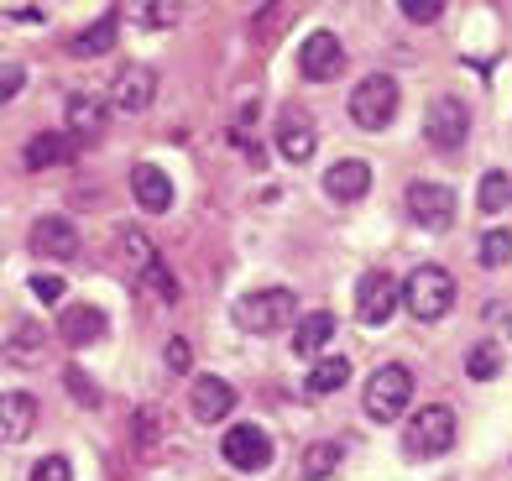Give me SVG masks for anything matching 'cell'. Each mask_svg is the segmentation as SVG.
<instances>
[{
    "label": "cell",
    "mask_w": 512,
    "mask_h": 481,
    "mask_svg": "<svg viewBox=\"0 0 512 481\" xmlns=\"http://www.w3.org/2000/svg\"><path fill=\"white\" fill-rule=\"evenodd\" d=\"M131 16L142 21V27H173V21H178L183 11H178V6H136Z\"/></svg>",
    "instance_id": "cell-37"
},
{
    "label": "cell",
    "mask_w": 512,
    "mask_h": 481,
    "mask_svg": "<svg viewBox=\"0 0 512 481\" xmlns=\"http://www.w3.org/2000/svg\"><path fill=\"white\" fill-rule=\"evenodd\" d=\"M507 204H512V178L507 173H486L481 189H476V210L481 215H502Z\"/></svg>",
    "instance_id": "cell-25"
},
{
    "label": "cell",
    "mask_w": 512,
    "mask_h": 481,
    "mask_svg": "<svg viewBox=\"0 0 512 481\" xmlns=\"http://www.w3.org/2000/svg\"><path fill=\"white\" fill-rule=\"evenodd\" d=\"M345 68V48H340V37L330 27H319L304 37V48H298V74H304L309 84H324V79H335Z\"/></svg>",
    "instance_id": "cell-8"
},
{
    "label": "cell",
    "mask_w": 512,
    "mask_h": 481,
    "mask_svg": "<svg viewBox=\"0 0 512 481\" xmlns=\"http://www.w3.org/2000/svg\"><path fill=\"white\" fill-rule=\"evenodd\" d=\"M408 215L424 225V231H450L455 225V189H445V183H413Z\"/></svg>",
    "instance_id": "cell-9"
},
{
    "label": "cell",
    "mask_w": 512,
    "mask_h": 481,
    "mask_svg": "<svg viewBox=\"0 0 512 481\" xmlns=\"http://www.w3.org/2000/svg\"><path fill=\"white\" fill-rule=\"evenodd\" d=\"M450 445H455V408H445V403L418 408L403 429V450L413 461H434V455H445Z\"/></svg>",
    "instance_id": "cell-4"
},
{
    "label": "cell",
    "mask_w": 512,
    "mask_h": 481,
    "mask_svg": "<svg viewBox=\"0 0 512 481\" xmlns=\"http://www.w3.org/2000/svg\"><path fill=\"white\" fill-rule=\"evenodd\" d=\"M288 21H293V6H262V11H256V21H251V37L267 48V42L277 37V27H288Z\"/></svg>",
    "instance_id": "cell-29"
},
{
    "label": "cell",
    "mask_w": 512,
    "mask_h": 481,
    "mask_svg": "<svg viewBox=\"0 0 512 481\" xmlns=\"http://www.w3.org/2000/svg\"><path fill=\"white\" fill-rule=\"evenodd\" d=\"M465 372H471L476 382H492L502 372V346H497V340H481V346L465 356Z\"/></svg>",
    "instance_id": "cell-26"
},
{
    "label": "cell",
    "mask_w": 512,
    "mask_h": 481,
    "mask_svg": "<svg viewBox=\"0 0 512 481\" xmlns=\"http://www.w3.org/2000/svg\"><path fill=\"white\" fill-rule=\"evenodd\" d=\"M189 408H194L199 424H220L230 408H236V387L220 382V377H199V382L189 387Z\"/></svg>",
    "instance_id": "cell-15"
},
{
    "label": "cell",
    "mask_w": 512,
    "mask_h": 481,
    "mask_svg": "<svg viewBox=\"0 0 512 481\" xmlns=\"http://www.w3.org/2000/svg\"><path fill=\"white\" fill-rule=\"evenodd\" d=\"M366 419L371 424H398L403 414H408V403H413V372L403 361H387V366H377L371 372V382H366Z\"/></svg>",
    "instance_id": "cell-1"
},
{
    "label": "cell",
    "mask_w": 512,
    "mask_h": 481,
    "mask_svg": "<svg viewBox=\"0 0 512 481\" xmlns=\"http://www.w3.org/2000/svg\"><path fill=\"white\" fill-rule=\"evenodd\" d=\"M335 314L330 309H314V314H304V319H298V330H293V351L298 356H324V346H330V340H335Z\"/></svg>",
    "instance_id": "cell-21"
},
{
    "label": "cell",
    "mask_w": 512,
    "mask_h": 481,
    "mask_svg": "<svg viewBox=\"0 0 512 481\" xmlns=\"http://www.w3.org/2000/svg\"><path fill=\"white\" fill-rule=\"evenodd\" d=\"M403 304H408V314L418 319V325H434V319H445L450 304H455V278L434 262L413 267L408 283H403Z\"/></svg>",
    "instance_id": "cell-2"
},
{
    "label": "cell",
    "mask_w": 512,
    "mask_h": 481,
    "mask_svg": "<svg viewBox=\"0 0 512 481\" xmlns=\"http://www.w3.org/2000/svg\"><path fill=\"white\" fill-rule=\"evenodd\" d=\"M220 455L236 471H267L272 466V440H267V429H256V424H236V429L225 434Z\"/></svg>",
    "instance_id": "cell-10"
},
{
    "label": "cell",
    "mask_w": 512,
    "mask_h": 481,
    "mask_svg": "<svg viewBox=\"0 0 512 481\" xmlns=\"http://www.w3.org/2000/svg\"><path fill=\"white\" fill-rule=\"evenodd\" d=\"M424 136H429V147H439V152H460L465 136H471V116H465V105L455 95H439L429 105V116H424Z\"/></svg>",
    "instance_id": "cell-7"
},
{
    "label": "cell",
    "mask_w": 512,
    "mask_h": 481,
    "mask_svg": "<svg viewBox=\"0 0 512 481\" xmlns=\"http://www.w3.org/2000/svg\"><path fill=\"white\" fill-rule=\"evenodd\" d=\"M121 241H126V257H131V267H136V272H147V267H157V251H152V241H147L142 231H126Z\"/></svg>",
    "instance_id": "cell-32"
},
{
    "label": "cell",
    "mask_w": 512,
    "mask_h": 481,
    "mask_svg": "<svg viewBox=\"0 0 512 481\" xmlns=\"http://www.w3.org/2000/svg\"><path fill=\"white\" fill-rule=\"evenodd\" d=\"M63 121H68V136H74V142H100L105 136V100L100 95H68Z\"/></svg>",
    "instance_id": "cell-18"
},
{
    "label": "cell",
    "mask_w": 512,
    "mask_h": 481,
    "mask_svg": "<svg viewBox=\"0 0 512 481\" xmlns=\"http://www.w3.org/2000/svg\"><path fill=\"white\" fill-rule=\"evenodd\" d=\"M293 293L288 288H256V293H246V299H236V325L246 330V335H277V330H288L293 325Z\"/></svg>",
    "instance_id": "cell-3"
},
{
    "label": "cell",
    "mask_w": 512,
    "mask_h": 481,
    "mask_svg": "<svg viewBox=\"0 0 512 481\" xmlns=\"http://www.w3.org/2000/svg\"><path fill=\"white\" fill-rule=\"evenodd\" d=\"M345 382H351V361L345 356H319L309 366V377H304V393L309 398H330V393H340Z\"/></svg>",
    "instance_id": "cell-23"
},
{
    "label": "cell",
    "mask_w": 512,
    "mask_h": 481,
    "mask_svg": "<svg viewBox=\"0 0 512 481\" xmlns=\"http://www.w3.org/2000/svg\"><path fill=\"white\" fill-rule=\"evenodd\" d=\"M63 382H68V393H74V403H84V408H100V403H105V398H100V387L84 377V366H68Z\"/></svg>",
    "instance_id": "cell-31"
},
{
    "label": "cell",
    "mask_w": 512,
    "mask_h": 481,
    "mask_svg": "<svg viewBox=\"0 0 512 481\" xmlns=\"http://www.w3.org/2000/svg\"><path fill=\"white\" fill-rule=\"evenodd\" d=\"M27 241H32L37 257H48V262H68L79 251V231H74V220H63V215H42Z\"/></svg>",
    "instance_id": "cell-12"
},
{
    "label": "cell",
    "mask_w": 512,
    "mask_h": 481,
    "mask_svg": "<svg viewBox=\"0 0 512 481\" xmlns=\"http://www.w3.org/2000/svg\"><path fill=\"white\" fill-rule=\"evenodd\" d=\"M366 189H371V163L366 157H345V163H335L330 173H324V194H330L335 204H356Z\"/></svg>",
    "instance_id": "cell-17"
},
{
    "label": "cell",
    "mask_w": 512,
    "mask_h": 481,
    "mask_svg": "<svg viewBox=\"0 0 512 481\" xmlns=\"http://www.w3.org/2000/svg\"><path fill=\"white\" fill-rule=\"evenodd\" d=\"M136 434H142V450H157V408H136Z\"/></svg>",
    "instance_id": "cell-39"
},
{
    "label": "cell",
    "mask_w": 512,
    "mask_h": 481,
    "mask_svg": "<svg viewBox=\"0 0 512 481\" xmlns=\"http://www.w3.org/2000/svg\"><path fill=\"white\" fill-rule=\"evenodd\" d=\"M340 461H345V450H340L335 440H314V445L304 450V461H298V471H304L309 481H324V476H330Z\"/></svg>",
    "instance_id": "cell-24"
},
{
    "label": "cell",
    "mask_w": 512,
    "mask_h": 481,
    "mask_svg": "<svg viewBox=\"0 0 512 481\" xmlns=\"http://www.w3.org/2000/svg\"><path fill=\"white\" fill-rule=\"evenodd\" d=\"M27 288H32L37 304H58V299H63V278H53V272H37Z\"/></svg>",
    "instance_id": "cell-36"
},
{
    "label": "cell",
    "mask_w": 512,
    "mask_h": 481,
    "mask_svg": "<svg viewBox=\"0 0 512 481\" xmlns=\"http://www.w3.org/2000/svg\"><path fill=\"white\" fill-rule=\"evenodd\" d=\"M398 79L392 74H371V79H361L356 89H351V121L361 126V131H382V126H392V116H398Z\"/></svg>",
    "instance_id": "cell-5"
},
{
    "label": "cell",
    "mask_w": 512,
    "mask_h": 481,
    "mask_svg": "<svg viewBox=\"0 0 512 481\" xmlns=\"http://www.w3.org/2000/svg\"><path fill=\"white\" fill-rule=\"evenodd\" d=\"M105 309H95V304H74V309H63V319H58V335L68 340V346H100L105 340Z\"/></svg>",
    "instance_id": "cell-19"
},
{
    "label": "cell",
    "mask_w": 512,
    "mask_h": 481,
    "mask_svg": "<svg viewBox=\"0 0 512 481\" xmlns=\"http://www.w3.org/2000/svg\"><path fill=\"white\" fill-rule=\"evenodd\" d=\"M142 288H147V299H152V304H178V278H173V272L162 267V262L142 272Z\"/></svg>",
    "instance_id": "cell-27"
},
{
    "label": "cell",
    "mask_w": 512,
    "mask_h": 481,
    "mask_svg": "<svg viewBox=\"0 0 512 481\" xmlns=\"http://www.w3.org/2000/svg\"><path fill=\"white\" fill-rule=\"evenodd\" d=\"M131 194L147 215H168L173 210V178L162 173L157 163H136L131 168Z\"/></svg>",
    "instance_id": "cell-14"
},
{
    "label": "cell",
    "mask_w": 512,
    "mask_h": 481,
    "mask_svg": "<svg viewBox=\"0 0 512 481\" xmlns=\"http://www.w3.org/2000/svg\"><path fill=\"white\" fill-rule=\"evenodd\" d=\"M152 95H157V74H152L147 63H126L121 74H115V84H110V105H115V110H126V116L147 110Z\"/></svg>",
    "instance_id": "cell-11"
},
{
    "label": "cell",
    "mask_w": 512,
    "mask_h": 481,
    "mask_svg": "<svg viewBox=\"0 0 512 481\" xmlns=\"http://www.w3.org/2000/svg\"><path fill=\"white\" fill-rule=\"evenodd\" d=\"M37 429V398L32 393H0V440L16 445Z\"/></svg>",
    "instance_id": "cell-20"
},
{
    "label": "cell",
    "mask_w": 512,
    "mask_h": 481,
    "mask_svg": "<svg viewBox=\"0 0 512 481\" xmlns=\"http://www.w3.org/2000/svg\"><path fill=\"white\" fill-rule=\"evenodd\" d=\"M507 335H512V309H507Z\"/></svg>",
    "instance_id": "cell-40"
},
{
    "label": "cell",
    "mask_w": 512,
    "mask_h": 481,
    "mask_svg": "<svg viewBox=\"0 0 512 481\" xmlns=\"http://www.w3.org/2000/svg\"><path fill=\"white\" fill-rule=\"evenodd\" d=\"M74 152H79V142L68 131H37L32 142L21 147V163L32 173H42V168H58V163H74Z\"/></svg>",
    "instance_id": "cell-16"
},
{
    "label": "cell",
    "mask_w": 512,
    "mask_h": 481,
    "mask_svg": "<svg viewBox=\"0 0 512 481\" xmlns=\"http://www.w3.org/2000/svg\"><path fill=\"white\" fill-rule=\"evenodd\" d=\"M162 361H168V372H189V361H194V346L183 335L168 340V351H162Z\"/></svg>",
    "instance_id": "cell-38"
},
{
    "label": "cell",
    "mask_w": 512,
    "mask_h": 481,
    "mask_svg": "<svg viewBox=\"0 0 512 481\" xmlns=\"http://www.w3.org/2000/svg\"><path fill=\"white\" fill-rule=\"evenodd\" d=\"M398 304H403V283H392L382 267L366 272V278L356 283V319L366 330H382L387 319L398 314Z\"/></svg>",
    "instance_id": "cell-6"
},
{
    "label": "cell",
    "mask_w": 512,
    "mask_h": 481,
    "mask_svg": "<svg viewBox=\"0 0 512 481\" xmlns=\"http://www.w3.org/2000/svg\"><path fill=\"white\" fill-rule=\"evenodd\" d=\"M314 142H319V131H314V121H309V110L288 105L283 121H277V152H283L288 163H309V157H314Z\"/></svg>",
    "instance_id": "cell-13"
},
{
    "label": "cell",
    "mask_w": 512,
    "mask_h": 481,
    "mask_svg": "<svg viewBox=\"0 0 512 481\" xmlns=\"http://www.w3.org/2000/svg\"><path fill=\"white\" fill-rule=\"evenodd\" d=\"M476 262L481 267H507L512 262V231H486L476 246Z\"/></svg>",
    "instance_id": "cell-28"
},
{
    "label": "cell",
    "mask_w": 512,
    "mask_h": 481,
    "mask_svg": "<svg viewBox=\"0 0 512 481\" xmlns=\"http://www.w3.org/2000/svg\"><path fill=\"white\" fill-rule=\"evenodd\" d=\"M403 16L413 21V27H429V21L445 16V6H439V0H403Z\"/></svg>",
    "instance_id": "cell-34"
},
{
    "label": "cell",
    "mask_w": 512,
    "mask_h": 481,
    "mask_svg": "<svg viewBox=\"0 0 512 481\" xmlns=\"http://www.w3.org/2000/svg\"><path fill=\"white\" fill-rule=\"evenodd\" d=\"M32 481H74V466H68V455H42L32 466Z\"/></svg>",
    "instance_id": "cell-33"
},
{
    "label": "cell",
    "mask_w": 512,
    "mask_h": 481,
    "mask_svg": "<svg viewBox=\"0 0 512 481\" xmlns=\"http://www.w3.org/2000/svg\"><path fill=\"white\" fill-rule=\"evenodd\" d=\"M115 32H121V16L105 11V16L95 21V27H84V32L68 37V53H74V58H100V53H110V48H115Z\"/></svg>",
    "instance_id": "cell-22"
},
{
    "label": "cell",
    "mask_w": 512,
    "mask_h": 481,
    "mask_svg": "<svg viewBox=\"0 0 512 481\" xmlns=\"http://www.w3.org/2000/svg\"><path fill=\"white\" fill-rule=\"evenodd\" d=\"M21 89H27V68H21V63H6V68H0V105L16 100Z\"/></svg>",
    "instance_id": "cell-35"
},
{
    "label": "cell",
    "mask_w": 512,
    "mask_h": 481,
    "mask_svg": "<svg viewBox=\"0 0 512 481\" xmlns=\"http://www.w3.org/2000/svg\"><path fill=\"white\" fill-rule=\"evenodd\" d=\"M42 346H48V335H42L32 319H21L16 335H11V356H16V361H27V356H42Z\"/></svg>",
    "instance_id": "cell-30"
}]
</instances>
